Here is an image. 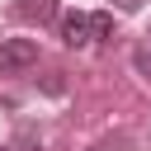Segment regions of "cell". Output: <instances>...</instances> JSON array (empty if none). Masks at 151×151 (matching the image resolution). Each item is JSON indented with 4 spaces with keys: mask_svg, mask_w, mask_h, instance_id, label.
Here are the masks:
<instances>
[{
    "mask_svg": "<svg viewBox=\"0 0 151 151\" xmlns=\"http://www.w3.org/2000/svg\"><path fill=\"white\" fill-rule=\"evenodd\" d=\"M137 5H142V0H118V9H137Z\"/></svg>",
    "mask_w": 151,
    "mask_h": 151,
    "instance_id": "5",
    "label": "cell"
},
{
    "mask_svg": "<svg viewBox=\"0 0 151 151\" xmlns=\"http://www.w3.org/2000/svg\"><path fill=\"white\" fill-rule=\"evenodd\" d=\"M0 151H9V146H0Z\"/></svg>",
    "mask_w": 151,
    "mask_h": 151,
    "instance_id": "7",
    "label": "cell"
},
{
    "mask_svg": "<svg viewBox=\"0 0 151 151\" xmlns=\"http://www.w3.org/2000/svg\"><path fill=\"white\" fill-rule=\"evenodd\" d=\"M61 42H66V47H90V14L71 9V14L61 19Z\"/></svg>",
    "mask_w": 151,
    "mask_h": 151,
    "instance_id": "3",
    "label": "cell"
},
{
    "mask_svg": "<svg viewBox=\"0 0 151 151\" xmlns=\"http://www.w3.org/2000/svg\"><path fill=\"white\" fill-rule=\"evenodd\" d=\"M28 66H38V42L33 38H5L0 42V76H19Z\"/></svg>",
    "mask_w": 151,
    "mask_h": 151,
    "instance_id": "1",
    "label": "cell"
},
{
    "mask_svg": "<svg viewBox=\"0 0 151 151\" xmlns=\"http://www.w3.org/2000/svg\"><path fill=\"white\" fill-rule=\"evenodd\" d=\"M90 151H113V146H109V142H99V146H90Z\"/></svg>",
    "mask_w": 151,
    "mask_h": 151,
    "instance_id": "6",
    "label": "cell"
},
{
    "mask_svg": "<svg viewBox=\"0 0 151 151\" xmlns=\"http://www.w3.org/2000/svg\"><path fill=\"white\" fill-rule=\"evenodd\" d=\"M14 14H19L24 24H38V28H42V24H52V19L61 14V5H57V0H14Z\"/></svg>",
    "mask_w": 151,
    "mask_h": 151,
    "instance_id": "2",
    "label": "cell"
},
{
    "mask_svg": "<svg viewBox=\"0 0 151 151\" xmlns=\"http://www.w3.org/2000/svg\"><path fill=\"white\" fill-rule=\"evenodd\" d=\"M113 38V14H90V42Z\"/></svg>",
    "mask_w": 151,
    "mask_h": 151,
    "instance_id": "4",
    "label": "cell"
}]
</instances>
